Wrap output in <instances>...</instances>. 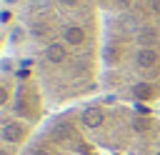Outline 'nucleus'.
Returning <instances> with one entry per match:
<instances>
[{"label":"nucleus","mask_w":160,"mask_h":155,"mask_svg":"<svg viewBox=\"0 0 160 155\" xmlns=\"http://www.w3.org/2000/svg\"><path fill=\"white\" fill-rule=\"evenodd\" d=\"M102 52V98L160 102V0H68Z\"/></svg>","instance_id":"1"},{"label":"nucleus","mask_w":160,"mask_h":155,"mask_svg":"<svg viewBox=\"0 0 160 155\" xmlns=\"http://www.w3.org/2000/svg\"><path fill=\"white\" fill-rule=\"evenodd\" d=\"M20 155H160V115L100 95L55 110Z\"/></svg>","instance_id":"2"},{"label":"nucleus","mask_w":160,"mask_h":155,"mask_svg":"<svg viewBox=\"0 0 160 155\" xmlns=\"http://www.w3.org/2000/svg\"><path fill=\"white\" fill-rule=\"evenodd\" d=\"M48 98L25 58L8 60L2 68V115L0 155H20L28 140L48 120Z\"/></svg>","instance_id":"3"}]
</instances>
